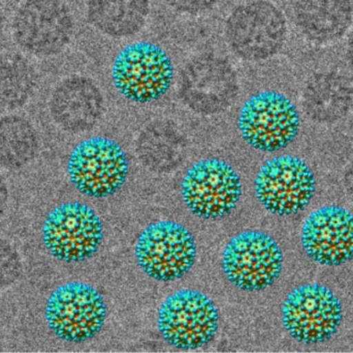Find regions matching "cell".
Returning a JSON list of instances; mask_svg holds the SVG:
<instances>
[{
    "mask_svg": "<svg viewBox=\"0 0 353 353\" xmlns=\"http://www.w3.org/2000/svg\"><path fill=\"white\" fill-rule=\"evenodd\" d=\"M112 80L118 93L128 101H159L173 83V62L161 46L139 41L126 46L116 56Z\"/></svg>",
    "mask_w": 353,
    "mask_h": 353,
    "instance_id": "obj_1",
    "label": "cell"
},
{
    "mask_svg": "<svg viewBox=\"0 0 353 353\" xmlns=\"http://www.w3.org/2000/svg\"><path fill=\"white\" fill-rule=\"evenodd\" d=\"M294 102L277 91H261L241 108L238 126L243 139L257 151L274 153L294 142L300 130Z\"/></svg>",
    "mask_w": 353,
    "mask_h": 353,
    "instance_id": "obj_2",
    "label": "cell"
},
{
    "mask_svg": "<svg viewBox=\"0 0 353 353\" xmlns=\"http://www.w3.org/2000/svg\"><path fill=\"white\" fill-rule=\"evenodd\" d=\"M282 323L300 343H325L337 333L343 321L338 296L327 286L303 284L294 288L282 305Z\"/></svg>",
    "mask_w": 353,
    "mask_h": 353,
    "instance_id": "obj_3",
    "label": "cell"
},
{
    "mask_svg": "<svg viewBox=\"0 0 353 353\" xmlns=\"http://www.w3.org/2000/svg\"><path fill=\"white\" fill-rule=\"evenodd\" d=\"M103 240L101 218L84 203H62L54 207L43 222V245L62 263L88 260L99 251Z\"/></svg>",
    "mask_w": 353,
    "mask_h": 353,
    "instance_id": "obj_4",
    "label": "cell"
},
{
    "mask_svg": "<svg viewBox=\"0 0 353 353\" xmlns=\"http://www.w3.org/2000/svg\"><path fill=\"white\" fill-rule=\"evenodd\" d=\"M107 306L93 286L70 282L56 288L48 298L46 321L63 341L82 343L94 338L105 325Z\"/></svg>",
    "mask_w": 353,
    "mask_h": 353,
    "instance_id": "obj_5",
    "label": "cell"
},
{
    "mask_svg": "<svg viewBox=\"0 0 353 353\" xmlns=\"http://www.w3.org/2000/svg\"><path fill=\"white\" fill-rule=\"evenodd\" d=\"M286 35L283 12L267 0L238 6L226 22V39L232 51L250 61L275 56L283 47Z\"/></svg>",
    "mask_w": 353,
    "mask_h": 353,
    "instance_id": "obj_6",
    "label": "cell"
},
{
    "mask_svg": "<svg viewBox=\"0 0 353 353\" xmlns=\"http://www.w3.org/2000/svg\"><path fill=\"white\" fill-rule=\"evenodd\" d=\"M283 254L265 232L247 230L232 238L222 256V269L232 285L244 292L267 289L279 278Z\"/></svg>",
    "mask_w": 353,
    "mask_h": 353,
    "instance_id": "obj_7",
    "label": "cell"
},
{
    "mask_svg": "<svg viewBox=\"0 0 353 353\" xmlns=\"http://www.w3.org/2000/svg\"><path fill=\"white\" fill-rule=\"evenodd\" d=\"M130 170L125 151L105 137L79 143L68 160V173L74 188L93 198L115 194L123 186Z\"/></svg>",
    "mask_w": 353,
    "mask_h": 353,
    "instance_id": "obj_8",
    "label": "cell"
},
{
    "mask_svg": "<svg viewBox=\"0 0 353 353\" xmlns=\"http://www.w3.org/2000/svg\"><path fill=\"white\" fill-rule=\"evenodd\" d=\"M181 194L193 215L205 220L221 219L236 209L242 195V182L228 162L201 160L187 170Z\"/></svg>",
    "mask_w": 353,
    "mask_h": 353,
    "instance_id": "obj_9",
    "label": "cell"
},
{
    "mask_svg": "<svg viewBox=\"0 0 353 353\" xmlns=\"http://www.w3.org/2000/svg\"><path fill=\"white\" fill-rule=\"evenodd\" d=\"M254 188L257 199L268 211L292 216L308 207L316 191V180L300 158L280 155L261 166Z\"/></svg>",
    "mask_w": 353,
    "mask_h": 353,
    "instance_id": "obj_10",
    "label": "cell"
},
{
    "mask_svg": "<svg viewBox=\"0 0 353 353\" xmlns=\"http://www.w3.org/2000/svg\"><path fill=\"white\" fill-rule=\"evenodd\" d=\"M141 269L152 279L170 282L189 273L196 258V244L187 228L159 221L143 230L136 245Z\"/></svg>",
    "mask_w": 353,
    "mask_h": 353,
    "instance_id": "obj_11",
    "label": "cell"
},
{
    "mask_svg": "<svg viewBox=\"0 0 353 353\" xmlns=\"http://www.w3.org/2000/svg\"><path fill=\"white\" fill-rule=\"evenodd\" d=\"M219 314L205 294L183 289L172 294L161 305L159 330L163 340L179 350H197L215 337Z\"/></svg>",
    "mask_w": 353,
    "mask_h": 353,
    "instance_id": "obj_12",
    "label": "cell"
},
{
    "mask_svg": "<svg viewBox=\"0 0 353 353\" xmlns=\"http://www.w3.org/2000/svg\"><path fill=\"white\" fill-rule=\"evenodd\" d=\"M12 32L17 44L28 53L55 55L72 39V12L63 0H26L14 15Z\"/></svg>",
    "mask_w": 353,
    "mask_h": 353,
    "instance_id": "obj_13",
    "label": "cell"
},
{
    "mask_svg": "<svg viewBox=\"0 0 353 353\" xmlns=\"http://www.w3.org/2000/svg\"><path fill=\"white\" fill-rule=\"evenodd\" d=\"M238 93V79L232 64L215 55L191 60L180 78V97L188 107L201 113L225 109Z\"/></svg>",
    "mask_w": 353,
    "mask_h": 353,
    "instance_id": "obj_14",
    "label": "cell"
},
{
    "mask_svg": "<svg viewBox=\"0 0 353 353\" xmlns=\"http://www.w3.org/2000/svg\"><path fill=\"white\" fill-rule=\"evenodd\" d=\"M301 240L307 256L319 265H345L353 259V213L339 205H325L307 218Z\"/></svg>",
    "mask_w": 353,
    "mask_h": 353,
    "instance_id": "obj_15",
    "label": "cell"
},
{
    "mask_svg": "<svg viewBox=\"0 0 353 353\" xmlns=\"http://www.w3.org/2000/svg\"><path fill=\"white\" fill-rule=\"evenodd\" d=\"M103 105V95L91 79L72 76L54 89L50 111L62 128L80 131L88 128L99 118Z\"/></svg>",
    "mask_w": 353,
    "mask_h": 353,
    "instance_id": "obj_16",
    "label": "cell"
},
{
    "mask_svg": "<svg viewBox=\"0 0 353 353\" xmlns=\"http://www.w3.org/2000/svg\"><path fill=\"white\" fill-rule=\"evenodd\" d=\"M294 10L301 32L317 44L341 39L352 24L350 0H296Z\"/></svg>",
    "mask_w": 353,
    "mask_h": 353,
    "instance_id": "obj_17",
    "label": "cell"
},
{
    "mask_svg": "<svg viewBox=\"0 0 353 353\" xmlns=\"http://www.w3.org/2000/svg\"><path fill=\"white\" fill-rule=\"evenodd\" d=\"M353 105L350 81L337 73H319L309 79L303 93V106L310 120L334 124L347 115Z\"/></svg>",
    "mask_w": 353,
    "mask_h": 353,
    "instance_id": "obj_18",
    "label": "cell"
},
{
    "mask_svg": "<svg viewBox=\"0 0 353 353\" xmlns=\"http://www.w3.org/2000/svg\"><path fill=\"white\" fill-rule=\"evenodd\" d=\"M149 0H88L91 24L105 35L130 37L139 32L149 15Z\"/></svg>",
    "mask_w": 353,
    "mask_h": 353,
    "instance_id": "obj_19",
    "label": "cell"
},
{
    "mask_svg": "<svg viewBox=\"0 0 353 353\" xmlns=\"http://www.w3.org/2000/svg\"><path fill=\"white\" fill-rule=\"evenodd\" d=\"M37 131L29 120L21 116L0 118V166L20 169L33 161L39 151Z\"/></svg>",
    "mask_w": 353,
    "mask_h": 353,
    "instance_id": "obj_20",
    "label": "cell"
},
{
    "mask_svg": "<svg viewBox=\"0 0 353 353\" xmlns=\"http://www.w3.org/2000/svg\"><path fill=\"white\" fill-rule=\"evenodd\" d=\"M37 85L32 66L18 54L0 55V106L18 108L30 99Z\"/></svg>",
    "mask_w": 353,
    "mask_h": 353,
    "instance_id": "obj_21",
    "label": "cell"
},
{
    "mask_svg": "<svg viewBox=\"0 0 353 353\" xmlns=\"http://www.w3.org/2000/svg\"><path fill=\"white\" fill-rule=\"evenodd\" d=\"M22 274V260L18 251L8 240L0 238V290L16 283Z\"/></svg>",
    "mask_w": 353,
    "mask_h": 353,
    "instance_id": "obj_22",
    "label": "cell"
},
{
    "mask_svg": "<svg viewBox=\"0 0 353 353\" xmlns=\"http://www.w3.org/2000/svg\"><path fill=\"white\" fill-rule=\"evenodd\" d=\"M217 1L218 0H167L168 4L178 12L189 14L203 12L212 8Z\"/></svg>",
    "mask_w": 353,
    "mask_h": 353,
    "instance_id": "obj_23",
    "label": "cell"
},
{
    "mask_svg": "<svg viewBox=\"0 0 353 353\" xmlns=\"http://www.w3.org/2000/svg\"><path fill=\"white\" fill-rule=\"evenodd\" d=\"M8 190L6 182L0 175V217L3 215L8 207Z\"/></svg>",
    "mask_w": 353,
    "mask_h": 353,
    "instance_id": "obj_24",
    "label": "cell"
},
{
    "mask_svg": "<svg viewBox=\"0 0 353 353\" xmlns=\"http://www.w3.org/2000/svg\"><path fill=\"white\" fill-rule=\"evenodd\" d=\"M344 187H345V191L348 196L353 201V162L352 165L348 167L345 176H344Z\"/></svg>",
    "mask_w": 353,
    "mask_h": 353,
    "instance_id": "obj_25",
    "label": "cell"
},
{
    "mask_svg": "<svg viewBox=\"0 0 353 353\" xmlns=\"http://www.w3.org/2000/svg\"><path fill=\"white\" fill-rule=\"evenodd\" d=\"M346 57H347L348 64L353 72V35L348 41L347 49H346Z\"/></svg>",
    "mask_w": 353,
    "mask_h": 353,
    "instance_id": "obj_26",
    "label": "cell"
},
{
    "mask_svg": "<svg viewBox=\"0 0 353 353\" xmlns=\"http://www.w3.org/2000/svg\"><path fill=\"white\" fill-rule=\"evenodd\" d=\"M4 28V15L2 12L1 6H0V37H1L2 32H3Z\"/></svg>",
    "mask_w": 353,
    "mask_h": 353,
    "instance_id": "obj_27",
    "label": "cell"
}]
</instances>
